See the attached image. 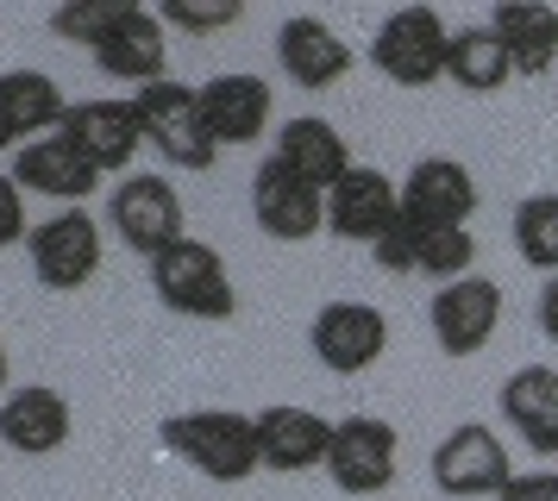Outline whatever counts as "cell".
<instances>
[{
    "label": "cell",
    "mask_w": 558,
    "mask_h": 501,
    "mask_svg": "<svg viewBox=\"0 0 558 501\" xmlns=\"http://www.w3.org/2000/svg\"><path fill=\"white\" fill-rule=\"evenodd\" d=\"M157 439L177 451L189 471H202L207 482H245L264 471L257 457V414H232V407H189L157 426Z\"/></svg>",
    "instance_id": "1"
},
{
    "label": "cell",
    "mask_w": 558,
    "mask_h": 501,
    "mask_svg": "<svg viewBox=\"0 0 558 501\" xmlns=\"http://www.w3.org/2000/svg\"><path fill=\"white\" fill-rule=\"evenodd\" d=\"M151 295L182 320H232L239 314V289L227 276V257L202 245V239H189V232L151 257Z\"/></svg>",
    "instance_id": "2"
},
{
    "label": "cell",
    "mask_w": 558,
    "mask_h": 501,
    "mask_svg": "<svg viewBox=\"0 0 558 501\" xmlns=\"http://www.w3.org/2000/svg\"><path fill=\"white\" fill-rule=\"evenodd\" d=\"M132 107H138V125H145V145L170 170L202 175L220 163V145H214L207 113H202V88H189V82H151V88L132 95Z\"/></svg>",
    "instance_id": "3"
},
{
    "label": "cell",
    "mask_w": 558,
    "mask_h": 501,
    "mask_svg": "<svg viewBox=\"0 0 558 501\" xmlns=\"http://www.w3.org/2000/svg\"><path fill=\"white\" fill-rule=\"evenodd\" d=\"M446 50H452V25L433 7H396L371 38V63H377L396 88H433L446 75Z\"/></svg>",
    "instance_id": "4"
},
{
    "label": "cell",
    "mask_w": 558,
    "mask_h": 501,
    "mask_svg": "<svg viewBox=\"0 0 558 501\" xmlns=\"http://www.w3.org/2000/svg\"><path fill=\"white\" fill-rule=\"evenodd\" d=\"M101 225H95V213L88 207H57L51 220L32 225L26 239V257H32V276L45 282V289H57V295H76V289H88L95 276H101Z\"/></svg>",
    "instance_id": "5"
},
{
    "label": "cell",
    "mask_w": 558,
    "mask_h": 501,
    "mask_svg": "<svg viewBox=\"0 0 558 501\" xmlns=\"http://www.w3.org/2000/svg\"><path fill=\"white\" fill-rule=\"evenodd\" d=\"M107 225L120 232V245H132L138 257H157L182 239V195L170 175L157 170H132L113 182L107 195Z\"/></svg>",
    "instance_id": "6"
},
{
    "label": "cell",
    "mask_w": 558,
    "mask_h": 501,
    "mask_svg": "<svg viewBox=\"0 0 558 501\" xmlns=\"http://www.w3.org/2000/svg\"><path fill=\"white\" fill-rule=\"evenodd\" d=\"M433 482H439V496H458V501L502 496L508 482H514V457H508L502 432H489L483 420L452 426L433 445Z\"/></svg>",
    "instance_id": "7"
},
{
    "label": "cell",
    "mask_w": 558,
    "mask_h": 501,
    "mask_svg": "<svg viewBox=\"0 0 558 501\" xmlns=\"http://www.w3.org/2000/svg\"><path fill=\"white\" fill-rule=\"evenodd\" d=\"M402 471V439L396 426L377 414H352L332 426V451H327V476L345 496H383Z\"/></svg>",
    "instance_id": "8"
},
{
    "label": "cell",
    "mask_w": 558,
    "mask_h": 501,
    "mask_svg": "<svg viewBox=\"0 0 558 501\" xmlns=\"http://www.w3.org/2000/svg\"><path fill=\"white\" fill-rule=\"evenodd\" d=\"M252 220H257V232L277 239V245H307L314 232H327V195L307 188L289 163L264 157L257 175H252Z\"/></svg>",
    "instance_id": "9"
},
{
    "label": "cell",
    "mask_w": 558,
    "mask_h": 501,
    "mask_svg": "<svg viewBox=\"0 0 558 501\" xmlns=\"http://www.w3.org/2000/svg\"><path fill=\"white\" fill-rule=\"evenodd\" d=\"M307 345L320 357V370L364 376L389 351V320H383V307H371V301H327L314 314V326H307Z\"/></svg>",
    "instance_id": "10"
},
{
    "label": "cell",
    "mask_w": 558,
    "mask_h": 501,
    "mask_svg": "<svg viewBox=\"0 0 558 501\" xmlns=\"http://www.w3.org/2000/svg\"><path fill=\"white\" fill-rule=\"evenodd\" d=\"M95 63H101V75L132 82V88L170 82V25L157 20V7L120 0V20L107 25V38L95 45Z\"/></svg>",
    "instance_id": "11"
},
{
    "label": "cell",
    "mask_w": 558,
    "mask_h": 501,
    "mask_svg": "<svg viewBox=\"0 0 558 501\" xmlns=\"http://www.w3.org/2000/svg\"><path fill=\"white\" fill-rule=\"evenodd\" d=\"M427 320H433V339H439L446 357H477L496 339V326H502V289L489 276H458V282H446L433 295Z\"/></svg>",
    "instance_id": "12"
},
{
    "label": "cell",
    "mask_w": 558,
    "mask_h": 501,
    "mask_svg": "<svg viewBox=\"0 0 558 501\" xmlns=\"http://www.w3.org/2000/svg\"><path fill=\"white\" fill-rule=\"evenodd\" d=\"M402 220V182H389L371 163H352L327 188V232L357 239V245H377L389 225Z\"/></svg>",
    "instance_id": "13"
},
{
    "label": "cell",
    "mask_w": 558,
    "mask_h": 501,
    "mask_svg": "<svg viewBox=\"0 0 558 501\" xmlns=\"http://www.w3.org/2000/svg\"><path fill=\"white\" fill-rule=\"evenodd\" d=\"M63 138L101 175H132V157L145 145V125H138L132 100H76L70 120H63Z\"/></svg>",
    "instance_id": "14"
},
{
    "label": "cell",
    "mask_w": 558,
    "mask_h": 501,
    "mask_svg": "<svg viewBox=\"0 0 558 501\" xmlns=\"http://www.w3.org/2000/svg\"><path fill=\"white\" fill-rule=\"evenodd\" d=\"M13 182L26 188V195H45L57 200V207H82V200L101 188V170L82 157L63 132H51V138H32V145L13 150Z\"/></svg>",
    "instance_id": "15"
},
{
    "label": "cell",
    "mask_w": 558,
    "mask_h": 501,
    "mask_svg": "<svg viewBox=\"0 0 558 501\" xmlns=\"http://www.w3.org/2000/svg\"><path fill=\"white\" fill-rule=\"evenodd\" d=\"M477 213V175L458 157H421L402 175V220L408 225H471Z\"/></svg>",
    "instance_id": "16"
},
{
    "label": "cell",
    "mask_w": 558,
    "mask_h": 501,
    "mask_svg": "<svg viewBox=\"0 0 558 501\" xmlns=\"http://www.w3.org/2000/svg\"><path fill=\"white\" fill-rule=\"evenodd\" d=\"M270 82L252 70H227V75H207L202 82V113H207V132H214V145H257L264 132H270Z\"/></svg>",
    "instance_id": "17"
},
{
    "label": "cell",
    "mask_w": 558,
    "mask_h": 501,
    "mask_svg": "<svg viewBox=\"0 0 558 501\" xmlns=\"http://www.w3.org/2000/svg\"><path fill=\"white\" fill-rule=\"evenodd\" d=\"M327 451H332V420H320L314 407H264L257 414V457L264 471L277 476H307V471H327Z\"/></svg>",
    "instance_id": "18"
},
{
    "label": "cell",
    "mask_w": 558,
    "mask_h": 501,
    "mask_svg": "<svg viewBox=\"0 0 558 501\" xmlns=\"http://www.w3.org/2000/svg\"><path fill=\"white\" fill-rule=\"evenodd\" d=\"M277 63L295 88H332L352 75V45H339V32L314 13H295V20L277 25Z\"/></svg>",
    "instance_id": "19"
},
{
    "label": "cell",
    "mask_w": 558,
    "mask_h": 501,
    "mask_svg": "<svg viewBox=\"0 0 558 501\" xmlns=\"http://www.w3.org/2000/svg\"><path fill=\"white\" fill-rule=\"evenodd\" d=\"M270 157L289 163V170L302 175L307 188H320V195L352 170V145H345V132H339L332 120H320V113H295V120H282Z\"/></svg>",
    "instance_id": "20"
},
{
    "label": "cell",
    "mask_w": 558,
    "mask_h": 501,
    "mask_svg": "<svg viewBox=\"0 0 558 501\" xmlns=\"http://www.w3.org/2000/svg\"><path fill=\"white\" fill-rule=\"evenodd\" d=\"M502 420L521 445H533L539 457H558V370L553 364H521V370L508 376Z\"/></svg>",
    "instance_id": "21"
},
{
    "label": "cell",
    "mask_w": 558,
    "mask_h": 501,
    "mask_svg": "<svg viewBox=\"0 0 558 501\" xmlns=\"http://www.w3.org/2000/svg\"><path fill=\"white\" fill-rule=\"evenodd\" d=\"M70 401L45 389V382H32V389H7L0 395V445L26 451V457H45L70 439Z\"/></svg>",
    "instance_id": "22"
},
{
    "label": "cell",
    "mask_w": 558,
    "mask_h": 501,
    "mask_svg": "<svg viewBox=\"0 0 558 501\" xmlns=\"http://www.w3.org/2000/svg\"><path fill=\"white\" fill-rule=\"evenodd\" d=\"M489 32L502 38L514 75H527V82H539L558 63V7H546V0H502L489 13Z\"/></svg>",
    "instance_id": "23"
},
{
    "label": "cell",
    "mask_w": 558,
    "mask_h": 501,
    "mask_svg": "<svg viewBox=\"0 0 558 501\" xmlns=\"http://www.w3.org/2000/svg\"><path fill=\"white\" fill-rule=\"evenodd\" d=\"M0 107H7V125L20 132V145H32V138L63 132L76 100H63V88L45 70H7L0 75Z\"/></svg>",
    "instance_id": "24"
},
{
    "label": "cell",
    "mask_w": 558,
    "mask_h": 501,
    "mask_svg": "<svg viewBox=\"0 0 558 501\" xmlns=\"http://www.w3.org/2000/svg\"><path fill=\"white\" fill-rule=\"evenodd\" d=\"M446 75L464 95H502L508 82H514V63H508L502 38L489 25H458L452 50H446Z\"/></svg>",
    "instance_id": "25"
},
{
    "label": "cell",
    "mask_w": 558,
    "mask_h": 501,
    "mask_svg": "<svg viewBox=\"0 0 558 501\" xmlns=\"http://www.w3.org/2000/svg\"><path fill=\"white\" fill-rule=\"evenodd\" d=\"M477 264V239L471 225H414V276H433L439 289L471 276Z\"/></svg>",
    "instance_id": "26"
},
{
    "label": "cell",
    "mask_w": 558,
    "mask_h": 501,
    "mask_svg": "<svg viewBox=\"0 0 558 501\" xmlns=\"http://www.w3.org/2000/svg\"><path fill=\"white\" fill-rule=\"evenodd\" d=\"M514 250L539 276H558V195H527L514 207Z\"/></svg>",
    "instance_id": "27"
},
{
    "label": "cell",
    "mask_w": 558,
    "mask_h": 501,
    "mask_svg": "<svg viewBox=\"0 0 558 501\" xmlns=\"http://www.w3.org/2000/svg\"><path fill=\"white\" fill-rule=\"evenodd\" d=\"M113 20H120V0H76V7H57V13H51V32H57V38H70V45L95 50Z\"/></svg>",
    "instance_id": "28"
},
{
    "label": "cell",
    "mask_w": 558,
    "mask_h": 501,
    "mask_svg": "<svg viewBox=\"0 0 558 501\" xmlns=\"http://www.w3.org/2000/svg\"><path fill=\"white\" fill-rule=\"evenodd\" d=\"M157 20L170 25V32H220V25L245 20V7L239 0H163Z\"/></svg>",
    "instance_id": "29"
},
{
    "label": "cell",
    "mask_w": 558,
    "mask_h": 501,
    "mask_svg": "<svg viewBox=\"0 0 558 501\" xmlns=\"http://www.w3.org/2000/svg\"><path fill=\"white\" fill-rule=\"evenodd\" d=\"M371 257H377V270H389V276H414V225L396 220L377 245H371Z\"/></svg>",
    "instance_id": "30"
},
{
    "label": "cell",
    "mask_w": 558,
    "mask_h": 501,
    "mask_svg": "<svg viewBox=\"0 0 558 501\" xmlns=\"http://www.w3.org/2000/svg\"><path fill=\"white\" fill-rule=\"evenodd\" d=\"M32 239V220H26V188L13 175H0V245H20Z\"/></svg>",
    "instance_id": "31"
},
{
    "label": "cell",
    "mask_w": 558,
    "mask_h": 501,
    "mask_svg": "<svg viewBox=\"0 0 558 501\" xmlns=\"http://www.w3.org/2000/svg\"><path fill=\"white\" fill-rule=\"evenodd\" d=\"M496 501H558V471H514Z\"/></svg>",
    "instance_id": "32"
},
{
    "label": "cell",
    "mask_w": 558,
    "mask_h": 501,
    "mask_svg": "<svg viewBox=\"0 0 558 501\" xmlns=\"http://www.w3.org/2000/svg\"><path fill=\"white\" fill-rule=\"evenodd\" d=\"M539 332L558 345V276H546V289H539Z\"/></svg>",
    "instance_id": "33"
},
{
    "label": "cell",
    "mask_w": 558,
    "mask_h": 501,
    "mask_svg": "<svg viewBox=\"0 0 558 501\" xmlns=\"http://www.w3.org/2000/svg\"><path fill=\"white\" fill-rule=\"evenodd\" d=\"M0 150H20V132L7 125V107H0Z\"/></svg>",
    "instance_id": "34"
},
{
    "label": "cell",
    "mask_w": 558,
    "mask_h": 501,
    "mask_svg": "<svg viewBox=\"0 0 558 501\" xmlns=\"http://www.w3.org/2000/svg\"><path fill=\"white\" fill-rule=\"evenodd\" d=\"M7 382H13V357H7V339H0V395H7Z\"/></svg>",
    "instance_id": "35"
}]
</instances>
